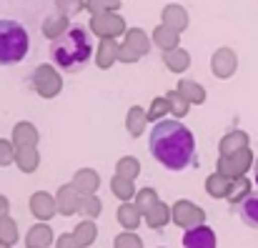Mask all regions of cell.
Listing matches in <instances>:
<instances>
[{
    "mask_svg": "<svg viewBox=\"0 0 258 248\" xmlns=\"http://www.w3.org/2000/svg\"><path fill=\"white\" fill-rule=\"evenodd\" d=\"M151 153L168 170H183L196 163V138L180 118H163L151 131Z\"/></svg>",
    "mask_w": 258,
    "mask_h": 248,
    "instance_id": "1",
    "label": "cell"
},
{
    "mask_svg": "<svg viewBox=\"0 0 258 248\" xmlns=\"http://www.w3.org/2000/svg\"><path fill=\"white\" fill-rule=\"evenodd\" d=\"M50 58L53 63L66 71V73H76L86 66L93 55V43H90V33L81 25H73L66 35H60L58 40H50Z\"/></svg>",
    "mask_w": 258,
    "mask_h": 248,
    "instance_id": "2",
    "label": "cell"
},
{
    "mask_svg": "<svg viewBox=\"0 0 258 248\" xmlns=\"http://www.w3.org/2000/svg\"><path fill=\"white\" fill-rule=\"evenodd\" d=\"M30 50L28 30L15 20H0V66L20 63Z\"/></svg>",
    "mask_w": 258,
    "mask_h": 248,
    "instance_id": "3",
    "label": "cell"
},
{
    "mask_svg": "<svg viewBox=\"0 0 258 248\" xmlns=\"http://www.w3.org/2000/svg\"><path fill=\"white\" fill-rule=\"evenodd\" d=\"M90 33L98 38H120L125 35V20L118 15V10H103L90 15Z\"/></svg>",
    "mask_w": 258,
    "mask_h": 248,
    "instance_id": "4",
    "label": "cell"
},
{
    "mask_svg": "<svg viewBox=\"0 0 258 248\" xmlns=\"http://www.w3.org/2000/svg\"><path fill=\"white\" fill-rule=\"evenodd\" d=\"M33 88H35V93L40 95V98H55L60 90H63V78H60V73L53 68V66H48V63H43V66H38L35 71H33Z\"/></svg>",
    "mask_w": 258,
    "mask_h": 248,
    "instance_id": "5",
    "label": "cell"
},
{
    "mask_svg": "<svg viewBox=\"0 0 258 248\" xmlns=\"http://www.w3.org/2000/svg\"><path fill=\"white\" fill-rule=\"evenodd\" d=\"M253 163H256V158H253V153H251L248 146H246V148H241V151H236V153L221 156L218 163H216V170H221V173L228 175V178H241V175H246V170Z\"/></svg>",
    "mask_w": 258,
    "mask_h": 248,
    "instance_id": "6",
    "label": "cell"
},
{
    "mask_svg": "<svg viewBox=\"0 0 258 248\" xmlns=\"http://www.w3.org/2000/svg\"><path fill=\"white\" fill-rule=\"evenodd\" d=\"M171 208H173V223L180 226L183 231L206 223V211L201 206H196L193 201H175Z\"/></svg>",
    "mask_w": 258,
    "mask_h": 248,
    "instance_id": "7",
    "label": "cell"
},
{
    "mask_svg": "<svg viewBox=\"0 0 258 248\" xmlns=\"http://www.w3.org/2000/svg\"><path fill=\"white\" fill-rule=\"evenodd\" d=\"M30 213L38 218V221H50L53 216H58V203H55V196L45 193V191H35L30 196Z\"/></svg>",
    "mask_w": 258,
    "mask_h": 248,
    "instance_id": "8",
    "label": "cell"
},
{
    "mask_svg": "<svg viewBox=\"0 0 258 248\" xmlns=\"http://www.w3.org/2000/svg\"><path fill=\"white\" fill-rule=\"evenodd\" d=\"M183 248H218L213 228H208L206 223L196 226V228H188L183 233Z\"/></svg>",
    "mask_w": 258,
    "mask_h": 248,
    "instance_id": "9",
    "label": "cell"
},
{
    "mask_svg": "<svg viewBox=\"0 0 258 248\" xmlns=\"http://www.w3.org/2000/svg\"><path fill=\"white\" fill-rule=\"evenodd\" d=\"M211 71L216 78H231L236 73V53L231 48H218L211 55Z\"/></svg>",
    "mask_w": 258,
    "mask_h": 248,
    "instance_id": "10",
    "label": "cell"
},
{
    "mask_svg": "<svg viewBox=\"0 0 258 248\" xmlns=\"http://www.w3.org/2000/svg\"><path fill=\"white\" fill-rule=\"evenodd\" d=\"M55 203H58V213L60 216H76L78 208H81V193L76 191L73 183H66V185L58 188Z\"/></svg>",
    "mask_w": 258,
    "mask_h": 248,
    "instance_id": "11",
    "label": "cell"
},
{
    "mask_svg": "<svg viewBox=\"0 0 258 248\" xmlns=\"http://www.w3.org/2000/svg\"><path fill=\"white\" fill-rule=\"evenodd\" d=\"M118 50H120L118 38H100L98 50H95V66L103 71L113 68V63H118Z\"/></svg>",
    "mask_w": 258,
    "mask_h": 248,
    "instance_id": "12",
    "label": "cell"
},
{
    "mask_svg": "<svg viewBox=\"0 0 258 248\" xmlns=\"http://www.w3.org/2000/svg\"><path fill=\"white\" fill-rule=\"evenodd\" d=\"M40 30H43V35H45L48 40H58L60 35H66V33L71 30V15H66V13H53V15H48V18L43 20Z\"/></svg>",
    "mask_w": 258,
    "mask_h": 248,
    "instance_id": "13",
    "label": "cell"
},
{
    "mask_svg": "<svg viewBox=\"0 0 258 248\" xmlns=\"http://www.w3.org/2000/svg\"><path fill=\"white\" fill-rule=\"evenodd\" d=\"M53 243H55V236H53V228L45 221L35 223L25 233V248H50Z\"/></svg>",
    "mask_w": 258,
    "mask_h": 248,
    "instance_id": "14",
    "label": "cell"
},
{
    "mask_svg": "<svg viewBox=\"0 0 258 248\" xmlns=\"http://www.w3.org/2000/svg\"><path fill=\"white\" fill-rule=\"evenodd\" d=\"M115 218L123 226V231H136L141 226V221H143V213H141V208L133 201H120V206L115 211Z\"/></svg>",
    "mask_w": 258,
    "mask_h": 248,
    "instance_id": "15",
    "label": "cell"
},
{
    "mask_svg": "<svg viewBox=\"0 0 258 248\" xmlns=\"http://www.w3.org/2000/svg\"><path fill=\"white\" fill-rule=\"evenodd\" d=\"M71 183L76 185V191H78L81 196H93V193H98V188H100V175H98V170H93V168H81V170H76V175H73Z\"/></svg>",
    "mask_w": 258,
    "mask_h": 248,
    "instance_id": "16",
    "label": "cell"
},
{
    "mask_svg": "<svg viewBox=\"0 0 258 248\" xmlns=\"http://www.w3.org/2000/svg\"><path fill=\"white\" fill-rule=\"evenodd\" d=\"M151 43H153V38L151 35H146V30H141V28H128L125 30V35H123V45H128L136 55H148V50H151Z\"/></svg>",
    "mask_w": 258,
    "mask_h": 248,
    "instance_id": "17",
    "label": "cell"
},
{
    "mask_svg": "<svg viewBox=\"0 0 258 248\" xmlns=\"http://www.w3.org/2000/svg\"><path fill=\"white\" fill-rule=\"evenodd\" d=\"M143 218H146V226H148V228L161 231V228H166V226L173 221V208L171 206H166L163 201H158V203H156Z\"/></svg>",
    "mask_w": 258,
    "mask_h": 248,
    "instance_id": "18",
    "label": "cell"
},
{
    "mask_svg": "<svg viewBox=\"0 0 258 248\" xmlns=\"http://www.w3.org/2000/svg\"><path fill=\"white\" fill-rule=\"evenodd\" d=\"M188 10L183 8V5H178V3H171V5H166L163 8V13H161V23H166V25H171L175 28L178 33H183L185 28H188Z\"/></svg>",
    "mask_w": 258,
    "mask_h": 248,
    "instance_id": "19",
    "label": "cell"
},
{
    "mask_svg": "<svg viewBox=\"0 0 258 248\" xmlns=\"http://www.w3.org/2000/svg\"><path fill=\"white\" fill-rule=\"evenodd\" d=\"M163 63L166 68L173 73H185L190 68V53L185 48H171V50H163Z\"/></svg>",
    "mask_w": 258,
    "mask_h": 248,
    "instance_id": "20",
    "label": "cell"
},
{
    "mask_svg": "<svg viewBox=\"0 0 258 248\" xmlns=\"http://www.w3.org/2000/svg\"><path fill=\"white\" fill-rule=\"evenodd\" d=\"M146 123H151V120H148V110L141 108V105H131V110H128V115H125V131H128L133 138H138V136L146 133Z\"/></svg>",
    "mask_w": 258,
    "mask_h": 248,
    "instance_id": "21",
    "label": "cell"
},
{
    "mask_svg": "<svg viewBox=\"0 0 258 248\" xmlns=\"http://www.w3.org/2000/svg\"><path fill=\"white\" fill-rule=\"evenodd\" d=\"M10 141L20 148V146H38V141H40V133H38V128L33 126V123H28V120H20L15 128H13V136H10Z\"/></svg>",
    "mask_w": 258,
    "mask_h": 248,
    "instance_id": "22",
    "label": "cell"
},
{
    "mask_svg": "<svg viewBox=\"0 0 258 248\" xmlns=\"http://www.w3.org/2000/svg\"><path fill=\"white\" fill-rule=\"evenodd\" d=\"M153 45H158L161 50H171V48H178L180 45V33L171 28V25H166V23H161L156 30H153Z\"/></svg>",
    "mask_w": 258,
    "mask_h": 248,
    "instance_id": "23",
    "label": "cell"
},
{
    "mask_svg": "<svg viewBox=\"0 0 258 248\" xmlns=\"http://www.w3.org/2000/svg\"><path fill=\"white\" fill-rule=\"evenodd\" d=\"M15 165L23 170V173H35L38 165H40V153L35 146H20L18 153H15Z\"/></svg>",
    "mask_w": 258,
    "mask_h": 248,
    "instance_id": "24",
    "label": "cell"
},
{
    "mask_svg": "<svg viewBox=\"0 0 258 248\" xmlns=\"http://www.w3.org/2000/svg\"><path fill=\"white\" fill-rule=\"evenodd\" d=\"M110 193H113L118 201H133L136 193H138V188H136V180H131V178L115 173V175L110 178Z\"/></svg>",
    "mask_w": 258,
    "mask_h": 248,
    "instance_id": "25",
    "label": "cell"
},
{
    "mask_svg": "<svg viewBox=\"0 0 258 248\" xmlns=\"http://www.w3.org/2000/svg\"><path fill=\"white\" fill-rule=\"evenodd\" d=\"M246 146H248V136L243 131H231V133H226L221 138L218 151H221V156H228V153H236V151H241Z\"/></svg>",
    "mask_w": 258,
    "mask_h": 248,
    "instance_id": "26",
    "label": "cell"
},
{
    "mask_svg": "<svg viewBox=\"0 0 258 248\" xmlns=\"http://www.w3.org/2000/svg\"><path fill=\"white\" fill-rule=\"evenodd\" d=\"M228 185H231V178L223 175L221 170H216V173H211L206 178V193L211 198H226L228 196Z\"/></svg>",
    "mask_w": 258,
    "mask_h": 248,
    "instance_id": "27",
    "label": "cell"
},
{
    "mask_svg": "<svg viewBox=\"0 0 258 248\" xmlns=\"http://www.w3.org/2000/svg\"><path fill=\"white\" fill-rule=\"evenodd\" d=\"M248 196H251V180H248L246 175L231 178V185H228V196H226V198H228L233 206H241Z\"/></svg>",
    "mask_w": 258,
    "mask_h": 248,
    "instance_id": "28",
    "label": "cell"
},
{
    "mask_svg": "<svg viewBox=\"0 0 258 248\" xmlns=\"http://www.w3.org/2000/svg\"><path fill=\"white\" fill-rule=\"evenodd\" d=\"M73 236H76V241H78V246L81 248L93 246L95 238H98V226H95L90 218H83V221L73 228Z\"/></svg>",
    "mask_w": 258,
    "mask_h": 248,
    "instance_id": "29",
    "label": "cell"
},
{
    "mask_svg": "<svg viewBox=\"0 0 258 248\" xmlns=\"http://www.w3.org/2000/svg\"><path fill=\"white\" fill-rule=\"evenodd\" d=\"M178 90L190 100V105H198V103H206V88L201 85V83L196 81H188V78H183V81H178Z\"/></svg>",
    "mask_w": 258,
    "mask_h": 248,
    "instance_id": "30",
    "label": "cell"
},
{
    "mask_svg": "<svg viewBox=\"0 0 258 248\" xmlns=\"http://www.w3.org/2000/svg\"><path fill=\"white\" fill-rule=\"evenodd\" d=\"M238 213H241V218H243L246 226L258 228V193H251V196L238 206Z\"/></svg>",
    "mask_w": 258,
    "mask_h": 248,
    "instance_id": "31",
    "label": "cell"
},
{
    "mask_svg": "<svg viewBox=\"0 0 258 248\" xmlns=\"http://www.w3.org/2000/svg\"><path fill=\"white\" fill-rule=\"evenodd\" d=\"M166 98H168V105H171V115L173 118H183V115H188V110H190V100L178 90V88H173L166 93Z\"/></svg>",
    "mask_w": 258,
    "mask_h": 248,
    "instance_id": "32",
    "label": "cell"
},
{
    "mask_svg": "<svg viewBox=\"0 0 258 248\" xmlns=\"http://www.w3.org/2000/svg\"><path fill=\"white\" fill-rule=\"evenodd\" d=\"M146 110H148V120H151V123H158V120L168 118V113H171L168 98H166V95H158V98H153V100H151V105H148Z\"/></svg>",
    "mask_w": 258,
    "mask_h": 248,
    "instance_id": "33",
    "label": "cell"
},
{
    "mask_svg": "<svg viewBox=\"0 0 258 248\" xmlns=\"http://www.w3.org/2000/svg\"><path fill=\"white\" fill-rule=\"evenodd\" d=\"M100 211H103V203H100V198L93 193V196H81V208H78V213L83 216V218H98L100 216Z\"/></svg>",
    "mask_w": 258,
    "mask_h": 248,
    "instance_id": "34",
    "label": "cell"
},
{
    "mask_svg": "<svg viewBox=\"0 0 258 248\" xmlns=\"http://www.w3.org/2000/svg\"><path fill=\"white\" fill-rule=\"evenodd\" d=\"M158 201H161V198H158L156 188H141V191L136 193V198H133V203L141 208V213H143V216H146V213H148V211L158 203Z\"/></svg>",
    "mask_w": 258,
    "mask_h": 248,
    "instance_id": "35",
    "label": "cell"
},
{
    "mask_svg": "<svg viewBox=\"0 0 258 248\" xmlns=\"http://www.w3.org/2000/svg\"><path fill=\"white\" fill-rule=\"evenodd\" d=\"M115 173H118V175H125V178H131V180H136V178L141 175V163H138V158L123 156V158L115 163Z\"/></svg>",
    "mask_w": 258,
    "mask_h": 248,
    "instance_id": "36",
    "label": "cell"
},
{
    "mask_svg": "<svg viewBox=\"0 0 258 248\" xmlns=\"http://www.w3.org/2000/svg\"><path fill=\"white\" fill-rule=\"evenodd\" d=\"M18 238H20V233H18V223L10 218V216H3L0 218V241L3 243H18Z\"/></svg>",
    "mask_w": 258,
    "mask_h": 248,
    "instance_id": "37",
    "label": "cell"
},
{
    "mask_svg": "<svg viewBox=\"0 0 258 248\" xmlns=\"http://www.w3.org/2000/svg\"><path fill=\"white\" fill-rule=\"evenodd\" d=\"M113 248H143V241H141L138 233H133V231H123V233L115 236Z\"/></svg>",
    "mask_w": 258,
    "mask_h": 248,
    "instance_id": "38",
    "label": "cell"
},
{
    "mask_svg": "<svg viewBox=\"0 0 258 248\" xmlns=\"http://www.w3.org/2000/svg\"><path fill=\"white\" fill-rule=\"evenodd\" d=\"M15 153H18V146L13 141H8V138H0V165L3 168L15 163Z\"/></svg>",
    "mask_w": 258,
    "mask_h": 248,
    "instance_id": "39",
    "label": "cell"
},
{
    "mask_svg": "<svg viewBox=\"0 0 258 248\" xmlns=\"http://www.w3.org/2000/svg\"><path fill=\"white\" fill-rule=\"evenodd\" d=\"M88 13H103V10H118L120 8V0H90L86 5Z\"/></svg>",
    "mask_w": 258,
    "mask_h": 248,
    "instance_id": "40",
    "label": "cell"
},
{
    "mask_svg": "<svg viewBox=\"0 0 258 248\" xmlns=\"http://www.w3.org/2000/svg\"><path fill=\"white\" fill-rule=\"evenodd\" d=\"M86 3L83 0H55V13H66V15H73L83 8Z\"/></svg>",
    "mask_w": 258,
    "mask_h": 248,
    "instance_id": "41",
    "label": "cell"
},
{
    "mask_svg": "<svg viewBox=\"0 0 258 248\" xmlns=\"http://www.w3.org/2000/svg\"><path fill=\"white\" fill-rule=\"evenodd\" d=\"M118 60H120V63H125V66H131V63H138V60H141V55H136V53H133V50H131L128 45H123V43H120V50H118Z\"/></svg>",
    "mask_w": 258,
    "mask_h": 248,
    "instance_id": "42",
    "label": "cell"
},
{
    "mask_svg": "<svg viewBox=\"0 0 258 248\" xmlns=\"http://www.w3.org/2000/svg\"><path fill=\"white\" fill-rule=\"evenodd\" d=\"M55 248H81V246H78V241H76L73 233H63V236L55 238Z\"/></svg>",
    "mask_w": 258,
    "mask_h": 248,
    "instance_id": "43",
    "label": "cell"
},
{
    "mask_svg": "<svg viewBox=\"0 0 258 248\" xmlns=\"http://www.w3.org/2000/svg\"><path fill=\"white\" fill-rule=\"evenodd\" d=\"M8 213H10V201H8L5 196H0V218L8 216Z\"/></svg>",
    "mask_w": 258,
    "mask_h": 248,
    "instance_id": "44",
    "label": "cell"
},
{
    "mask_svg": "<svg viewBox=\"0 0 258 248\" xmlns=\"http://www.w3.org/2000/svg\"><path fill=\"white\" fill-rule=\"evenodd\" d=\"M253 170H256V185H258V158H256V163H253Z\"/></svg>",
    "mask_w": 258,
    "mask_h": 248,
    "instance_id": "45",
    "label": "cell"
},
{
    "mask_svg": "<svg viewBox=\"0 0 258 248\" xmlns=\"http://www.w3.org/2000/svg\"><path fill=\"white\" fill-rule=\"evenodd\" d=\"M0 248H13V246H10V243H3V241H0Z\"/></svg>",
    "mask_w": 258,
    "mask_h": 248,
    "instance_id": "46",
    "label": "cell"
},
{
    "mask_svg": "<svg viewBox=\"0 0 258 248\" xmlns=\"http://www.w3.org/2000/svg\"><path fill=\"white\" fill-rule=\"evenodd\" d=\"M83 3H86V5H88V3H90V0H83Z\"/></svg>",
    "mask_w": 258,
    "mask_h": 248,
    "instance_id": "47",
    "label": "cell"
}]
</instances>
